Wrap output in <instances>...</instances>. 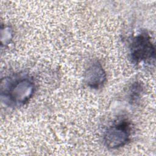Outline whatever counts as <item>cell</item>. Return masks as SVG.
I'll return each mask as SVG.
<instances>
[{
  "label": "cell",
  "instance_id": "1",
  "mask_svg": "<svg viewBox=\"0 0 156 156\" xmlns=\"http://www.w3.org/2000/svg\"><path fill=\"white\" fill-rule=\"evenodd\" d=\"M35 85L27 75L15 74L2 78L1 97L2 102L12 107L24 105L33 96Z\"/></svg>",
  "mask_w": 156,
  "mask_h": 156
},
{
  "label": "cell",
  "instance_id": "2",
  "mask_svg": "<svg viewBox=\"0 0 156 156\" xmlns=\"http://www.w3.org/2000/svg\"><path fill=\"white\" fill-rule=\"evenodd\" d=\"M129 50L130 59L134 64L155 60V46L147 32H141L135 36L129 44Z\"/></svg>",
  "mask_w": 156,
  "mask_h": 156
},
{
  "label": "cell",
  "instance_id": "3",
  "mask_svg": "<svg viewBox=\"0 0 156 156\" xmlns=\"http://www.w3.org/2000/svg\"><path fill=\"white\" fill-rule=\"evenodd\" d=\"M131 131L130 122L127 119L121 120L105 130L103 137L104 144L112 149L121 147L129 141Z\"/></svg>",
  "mask_w": 156,
  "mask_h": 156
},
{
  "label": "cell",
  "instance_id": "4",
  "mask_svg": "<svg viewBox=\"0 0 156 156\" xmlns=\"http://www.w3.org/2000/svg\"><path fill=\"white\" fill-rule=\"evenodd\" d=\"M84 82L92 89H99L107 80L106 73L102 64L97 60L88 63L84 73Z\"/></svg>",
  "mask_w": 156,
  "mask_h": 156
},
{
  "label": "cell",
  "instance_id": "5",
  "mask_svg": "<svg viewBox=\"0 0 156 156\" xmlns=\"http://www.w3.org/2000/svg\"><path fill=\"white\" fill-rule=\"evenodd\" d=\"M143 92V84L140 82H133L129 91V98L130 103H136L141 98Z\"/></svg>",
  "mask_w": 156,
  "mask_h": 156
},
{
  "label": "cell",
  "instance_id": "6",
  "mask_svg": "<svg viewBox=\"0 0 156 156\" xmlns=\"http://www.w3.org/2000/svg\"><path fill=\"white\" fill-rule=\"evenodd\" d=\"M1 29L4 31V34H5L4 37L1 38V43H2V44H4L5 45V44H9L10 42V41L12 38L13 33H12L11 29L8 26H5L4 29L2 26Z\"/></svg>",
  "mask_w": 156,
  "mask_h": 156
}]
</instances>
